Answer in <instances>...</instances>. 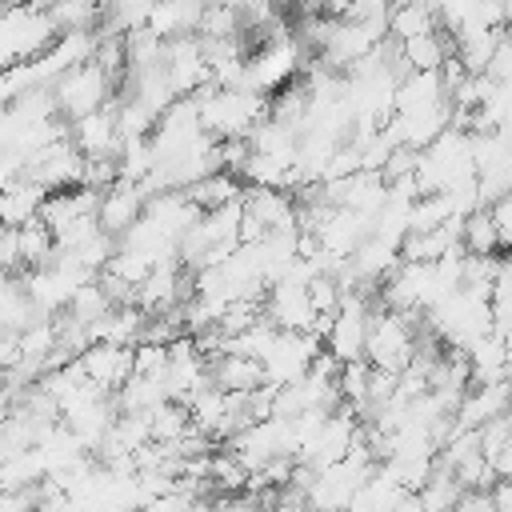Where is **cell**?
Instances as JSON below:
<instances>
[{
	"instance_id": "cell-27",
	"label": "cell",
	"mask_w": 512,
	"mask_h": 512,
	"mask_svg": "<svg viewBox=\"0 0 512 512\" xmlns=\"http://www.w3.org/2000/svg\"><path fill=\"white\" fill-rule=\"evenodd\" d=\"M416 496H420L424 512H452L456 500L464 496V488L456 484V476H452L448 468H440V464L432 460V472H428V480L416 488Z\"/></svg>"
},
{
	"instance_id": "cell-16",
	"label": "cell",
	"mask_w": 512,
	"mask_h": 512,
	"mask_svg": "<svg viewBox=\"0 0 512 512\" xmlns=\"http://www.w3.org/2000/svg\"><path fill=\"white\" fill-rule=\"evenodd\" d=\"M464 360H468L472 384L508 380V340H500V336H492V332L476 336V340L464 348Z\"/></svg>"
},
{
	"instance_id": "cell-21",
	"label": "cell",
	"mask_w": 512,
	"mask_h": 512,
	"mask_svg": "<svg viewBox=\"0 0 512 512\" xmlns=\"http://www.w3.org/2000/svg\"><path fill=\"white\" fill-rule=\"evenodd\" d=\"M388 40L400 44V40H412V36H424V32H436V16L424 0H392L388 8Z\"/></svg>"
},
{
	"instance_id": "cell-25",
	"label": "cell",
	"mask_w": 512,
	"mask_h": 512,
	"mask_svg": "<svg viewBox=\"0 0 512 512\" xmlns=\"http://www.w3.org/2000/svg\"><path fill=\"white\" fill-rule=\"evenodd\" d=\"M48 20L60 32H96L100 28V4L96 0H52L48 8Z\"/></svg>"
},
{
	"instance_id": "cell-17",
	"label": "cell",
	"mask_w": 512,
	"mask_h": 512,
	"mask_svg": "<svg viewBox=\"0 0 512 512\" xmlns=\"http://www.w3.org/2000/svg\"><path fill=\"white\" fill-rule=\"evenodd\" d=\"M396 56H400V68L404 72H440V64L452 56V36H444L436 28V32L400 40L396 44Z\"/></svg>"
},
{
	"instance_id": "cell-28",
	"label": "cell",
	"mask_w": 512,
	"mask_h": 512,
	"mask_svg": "<svg viewBox=\"0 0 512 512\" xmlns=\"http://www.w3.org/2000/svg\"><path fill=\"white\" fill-rule=\"evenodd\" d=\"M16 252H20V268H44L56 256V240L40 220H28L16 228Z\"/></svg>"
},
{
	"instance_id": "cell-5",
	"label": "cell",
	"mask_w": 512,
	"mask_h": 512,
	"mask_svg": "<svg viewBox=\"0 0 512 512\" xmlns=\"http://www.w3.org/2000/svg\"><path fill=\"white\" fill-rule=\"evenodd\" d=\"M56 40V28L44 8L36 4H12L0 20V68L36 60Z\"/></svg>"
},
{
	"instance_id": "cell-26",
	"label": "cell",
	"mask_w": 512,
	"mask_h": 512,
	"mask_svg": "<svg viewBox=\"0 0 512 512\" xmlns=\"http://www.w3.org/2000/svg\"><path fill=\"white\" fill-rule=\"evenodd\" d=\"M460 252L464 256H496V252H504V244H500V236H496V228H492L484 208H476V212H468L460 220Z\"/></svg>"
},
{
	"instance_id": "cell-20",
	"label": "cell",
	"mask_w": 512,
	"mask_h": 512,
	"mask_svg": "<svg viewBox=\"0 0 512 512\" xmlns=\"http://www.w3.org/2000/svg\"><path fill=\"white\" fill-rule=\"evenodd\" d=\"M44 196H48L44 188H36L32 180L16 176L8 188H0V224H4V228H20V224L36 220Z\"/></svg>"
},
{
	"instance_id": "cell-31",
	"label": "cell",
	"mask_w": 512,
	"mask_h": 512,
	"mask_svg": "<svg viewBox=\"0 0 512 512\" xmlns=\"http://www.w3.org/2000/svg\"><path fill=\"white\" fill-rule=\"evenodd\" d=\"M168 352L160 344H132V376H164Z\"/></svg>"
},
{
	"instance_id": "cell-3",
	"label": "cell",
	"mask_w": 512,
	"mask_h": 512,
	"mask_svg": "<svg viewBox=\"0 0 512 512\" xmlns=\"http://www.w3.org/2000/svg\"><path fill=\"white\" fill-rule=\"evenodd\" d=\"M424 324V312H388V308H372L368 312V328H364V360L372 368L384 372H400L408 368L412 352H416V332Z\"/></svg>"
},
{
	"instance_id": "cell-1",
	"label": "cell",
	"mask_w": 512,
	"mask_h": 512,
	"mask_svg": "<svg viewBox=\"0 0 512 512\" xmlns=\"http://www.w3.org/2000/svg\"><path fill=\"white\" fill-rule=\"evenodd\" d=\"M200 128L212 140H248L252 128L268 116V96L248 92V88H216L204 84L200 92H192Z\"/></svg>"
},
{
	"instance_id": "cell-9",
	"label": "cell",
	"mask_w": 512,
	"mask_h": 512,
	"mask_svg": "<svg viewBox=\"0 0 512 512\" xmlns=\"http://www.w3.org/2000/svg\"><path fill=\"white\" fill-rule=\"evenodd\" d=\"M164 76H168V84H172V92H176V100L180 96H192V92H200L204 84H212L208 80V64H204V52H200V40L196 36H180V40H164Z\"/></svg>"
},
{
	"instance_id": "cell-15",
	"label": "cell",
	"mask_w": 512,
	"mask_h": 512,
	"mask_svg": "<svg viewBox=\"0 0 512 512\" xmlns=\"http://www.w3.org/2000/svg\"><path fill=\"white\" fill-rule=\"evenodd\" d=\"M504 412H508V380H496V384H472V388L460 396V404L452 408V416H456L460 428H480L484 420L504 416Z\"/></svg>"
},
{
	"instance_id": "cell-8",
	"label": "cell",
	"mask_w": 512,
	"mask_h": 512,
	"mask_svg": "<svg viewBox=\"0 0 512 512\" xmlns=\"http://www.w3.org/2000/svg\"><path fill=\"white\" fill-rule=\"evenodd\" d=\"M260 316H264L276 332H312V324H316V312H312V304H308L304 284H292V280H272V284L264 288Z\"/></svg>"
},
{
	"instance_id": "cell-10",
	"label": "cell",
	"mask_w": 512,
	"mask_h": 512,
	"mask_svg": "<svg viewBox=\"0 0 512 512\" xmlns=\"http://www.w3.org/2000/svg\"><path fill=\"white\" fill-rule=\"evenodd\" d=\"M68 140L84 160H116L120 152V132H116V116H112V100L80 120L68 124Z\"/></svg>"
},
{
	"instance_id": "cell-19",
	"label": "cell",
	"mask_w": 512,
	"mask_h": 512,
	"mask_svg": "<svg viewBox=\"0 0 512 512\" xmlns=\"http://www.w3.org/2000/svg\"><path fill=\"white\" fill-rule=\"evenodd\" d=\"M208 376L220 392H252L256 384H264V372H260V360L252 356H232V352H220L208 360Z\"/></svg>"
},
{
	"instance_id": "cell-6",
	"label": "cell",
	"mask_w": 512,
	"mask_h": 512,
	"mask_svg": "<svg viewBox=\"0 0 512 512\" xmlns=\"http://www.w3.org/2000/svg\"><path fill=\"white\" fill-rule=\"evenodd\" d=\"M20 176L32 180V184L44 188V192L76 188V184H84V156L72 148L68 136H60V140L36 148L32 156H24V160H20Z\"/></svg>"
},
{
	"instance_id": "cell-33",
	"label": "cell",
	"mask_w": 512,
	"mask_h": 512,
	"mask_svg": "<svg viewBox=\"0 0 512 512\" xmlns=\"http://www.w3.org/2000/svg\"><path fill=\"white\" fill-rule=\"evenodd\" d=\"M296 4H300V12H304V16H316V12H328V4H332V0H296Z\"/></svg>"
},
{
	"instance_id": "cell-29",
	"label": "cell",
	"mask_w": 512,
	"mask_h": 512,
	"mask_svg": "<svg viewBox=\"0 0 512 512\" xmlns=\"http://www.w3.org/2000/svg\"><path fill=\"white\" fill-rule=\"evenodd\" d=\"M156 0H108L104 12H100V28L104 32H116V36H128L136 28L148 24V12H152Z\"/></svg>"
},
{
	"instance_id": "cell-11",
	"label": "cell",
	"mask_w": 512,
	"mask_h": 512,
	"mask_svg": "<svg viewBox=\"0 0 512 512\" xmlns=\"http://www.w3.org/2000/svg\"><path fill=\"white\" fill-rule=\"evenodd\" d=\"M144 200L148 192L140 184H128V180H116L112 188L100 192V204H96V224L100 232H108L112 240L124 236L140 216H144Z\"/></svg>"
},
{
	"instance_id": "cell-30",
	"label": "cell",
	"mask_w": 512,
	"mask_h": 512,
	"mask_svg": "<svg viewBox=\"0 0 512 512\" xmlns=\"http://www.w3.org/2000/svg\"><path fill=\"white\" fill-rule=\"evenodd\" d=\"M240 16L232 4L224 0H208L204 12H200V24H196V40H228V36H240Z\"/></svg>"
},
{
	"instance_id": "cell-14",
	"label": "cell",
	"mask_w": 512,
	"mask_h": 512,
	"mask_svg": "<svg viewBox=\"0 0 512 512\" xmlns=\"http://www.w3.org/2000/svg\"><path fill=\"white\" fill-rule=\"evenodd\" d=\"M208 0H156L148 12V32L156 40H180V36H196L200 12Z\"/></svg>"
},
{
	"instance_id": "cell-12",
	"label": "cell",
	"mask_w": 512,
	"mask_h": 512,
	"mask_svg": "<svg viewBox=\"0 0 512 512\" xmlns=\"http://www.w3.org/2000/svg\"><path fill=\"white\" fill-rule=\"evenodd\" d=\"M76 368L84 372V380L92 388L116 392L132 376V348H120V344H88L76 356Z\"/></svg>"
},
{
	"instance_id": "cell-24",
	"label": "cell",
	"mask_w": 512,
	"mask_h": 512,
	"mask_svg": "<svg viewBox=\"0 0 512 512\" xmlns=\"http://www.w3.org/2000/svg\"><path fill=\"white\" fill-rule=\"evenodd\" d=\"M148 416V440L152 444H180L188 432H192V420H188V408L176 404V400H164L156 404Z\"/></svg>"
},
{
	"instance_id": "cell-7",
	"label": "cell",
	"mask_w": 512,
	"mask_h": 512,
	"mask_svg": "<svg viewBox=\"0 0 512 512\" xmlns=\"http://www.w3.org/2000/svg\"><path fill=\"white\" fill-rule=\"evenodd\" d=\"M324 344L312 336V332H276L272 344L264 348L260 356V372H264V384L280 388V384H292L308 372L312 356L320 352Z\"/></svg>"
},
{
	"instance_id": "cell-18",
	"label": "cell",
	"mask_w": 512,
	"mask_h": 512,
	"mask_svg": "<svg viewBox=\"0 0 512 512\" xmlns=\"http://www.w3.org/2000/svg\"><path fill=\"white\" fill-rule=\"evenodd\" d=\"M444 100H448V92L440 84V72H404L392 92V112H420V108H436Z\"/></svg>"
},
{
	"instance_id": "cell-23",
	"label": "cell",
	"mask_w": 512,
	"mask_h": 512,
	"mask_svg": "<svg viewBox=\"0 0 512 512\" xmlns=\"http://www.w3.org/2000/svg\"><path fill=\"white\" fill-rule=\"evenodd\" d=\"M112 400H116V412H152L156 404L168 400V392H164L160 376H128L112 392Z\"/></svg>"
},
{
	"instance_id": "cell-13",
	"label": "cell",
	"mask_w": 512,
	"mask_h": 512,
	"mask_svg": "<svg viewBox=\"0 0 512 512\" xmlns=\"http://www.w3.org/2000/svg\"><path fill=\"white\" fill-rule=\"evenodd\" d=\"M144 216L156 224V232L164 236V240H180L192 224H196V216H200V208L184 196V192H156V196H148L144 200Z\"/></svg>"
},
{
	"instance_id": "cell-34",
	"label": "cell",
	"mask_w": 512,
	"mask_h": 512,
	"mask_svg": "<svg viewBox=\"0 0 512 512\" xmlns=\"http://www.w3.org/2000/svg\"><path fill=\"white\" fill-rule=\"evenodd\" d=\"M8 408H12V392H8V384L0 380V416H4Z\"/></svg>"
},
{
	"instance_id": "cell-22",
	"label": "cell",
	"mask_w": 512,
	"mask_h": 512,
	"mask_svg": "<svg viewBox=\"0 0 512 512\" xmlns=\"http://www.w3.org/2000/svg\"><path fill=\"white\" fill-rule=\"evenodd\" d=\"M240 188H244V184H240L232 172H208V176H200L196 184H188L184 196H188L200 212H212V208H220V204L240 200Z\"/></svg>"
},
{
	"instance_id": "cell-4",
	"label": "cell",
	"mask_w": 512,
	"mask_h": 512,
	"mask_svg": "<svg viewBox=\"0 0 512 512\" xmlns=\"http://www.w3.org/2000/svg\"><path fill=\"white\" fill-rule=\"evenodd\" d=\"M48 92H52L56 116H60L64 124H72V120H80V116L104 108V104L116 96V80H112L100 64L88 60V64H76V68L60 72V76L48 84Z\"/></svg>"
},
{
	"instance_id": "cell-32",
	"label": "cell",
	"mask_w": 512,
	"mask_h": 512,
	"mask_svg": "<svg viewBox=\"0 0 512 512\" xmlns=\"http://www.w3.org/2000/svg\"><path fill=\"white\" fill-rule=\"evenodd\" d=\"M484 212H488V220H492V228H496L500 244L508 248V240H512V196L504 192V196L488 200V204H484Z\"/></svg>"
},
{
	"instance_id": "cell-35",
	"label": "cell",
	"mask_w": 512,
	"mask_h": 512,
	"mask_svg": "<svg viewBox=\"0 0 512 512\" xmlns=\"http://www.w3.org/2000/svg\"><path fill=\"white\" fill-rule=\"evenodd\" d=\"M4 12H8V0H0V20H4Z\"/></svg>"
},
{
	"instance_id": "cell-2",
	"label": "cell",
	"mask_w": 512,
	"mask_h": 512,
	"mask_svg": "<svg viewBox=\"0 0 512 512\" xmlns=\"http://www.w3.org/2000/svg\"><path fill=\"white\" fill-rule=\"evenodd\" d=\"M312 56L300 48V40L284 28V24H276L268 36H260V44L248 52V60H244V76H240V88H248V92H260V96H268V92H280L284 84H292L300 72H304V64H308Z\"/></svg>"
}]
</instances>
